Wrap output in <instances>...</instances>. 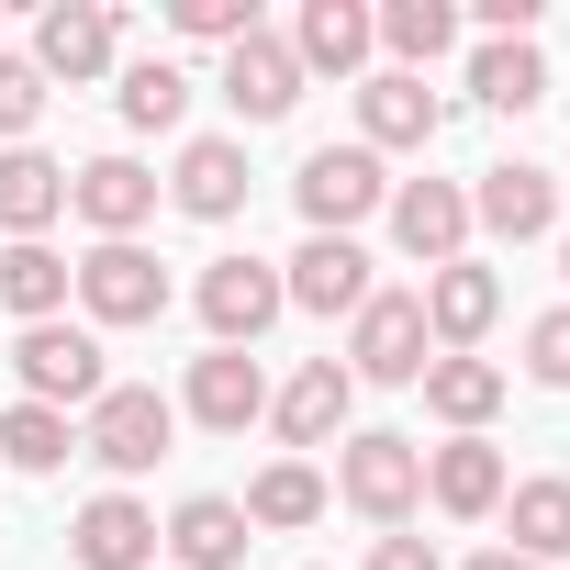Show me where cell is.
Segmentation results:
<instances>
[{"label": "cell", "instance_id": "cell-26", "mask_svg": "<svg viewBox=\"0 0 570 570\" xmlns=\"http://www.w3.org/2000/svg\"><path fill=\"white\" fill-rule=\"evenodd\" d=\"M503 525H514V537H503L514 559H537V570L570 559V481H514V492H503Z\"/></svg>", "mask_w": 570, "mask_h": 570}, {"label": "cell", "instance_id": "cell-4", "mask_svg": "<svg viewBox=\"0 0 570 570\" xmlns=\"http://www.w3.org/2000/svg\"><path fill=\"white\" fill-rule=\"evenodd\" d=\"M436 336H425V303L414 292H370L358 303V336H347V381H425Z\"/></svg>", "mask_w": 570, "mask_h": 570}, {"label": "cell", "instance_id": "cell-8", "mask_svg": "<svg viewBox=\"0 0 570 570\" xmlns=\"http://www.w3.org/2000/svg\"><path fill=\"white\" fill-rule=\"evenodd\" d=\"M79 303H90V325H157L168 314V268L146 246H90L79 257Z\"/></svg>", "mask_w": 570, "mask_h": 570}, {"label": "cell", "instance_id": "cell-9", "mask_svg": "<svg viewBox=\"0 0 570 570\" xmlns=\"http://www.w3.org/2000/svg\"><path fill=\"white\" fill-rule=\"evenodd\" d=\"M68 213H79L101 246H135V224L157 213V168H135V157H90V168H68Z\"/></svg>", "mask_w": 570, "mask_h": 570}, {"label": "cell", "instance_id": "cell-32", "mask_svg": "<svg viewBox=\"0 0 570 570\" xmlns=\"http://www.w3.org/2000/svg\"><path fill=\"white\" fill-rule=\"evenodd\" d=\"M35 112H46L35 57H0V146H23V135H35Z\"/></svg>", "mask_w": 570, "mask_h": 570}, {"label": "cell", "instance_id": "cell-30", "mask_svg": "<svg viewBox=\"0 0 570 570\" xmlns=\"http://www.w3.org/2000/svg\"><path fill=\"white\" fill-rule=\"evenodd\" d=\"M112 101H124V124H135V135H168V124H179V112H190V79H179V68H168V57H135V68H124V90H112Z\"/></svg>", "mask_w": 570, "mask_h": 570}, {"label": "cell", "instance_id": "cell-33", "mask_svg": "<svg viewBox=\"0 0 570 570\" xmlns=\"http://www.w3.org/2000/svg\"><path fill=\"white\" fill-rule=\"evenodd\" d=\"M525 381H548V392H570V303L525 325Z\"/></svg>", "mask_w": 570, "mask_h": 570}, {"label": "cell", "instance_id": "cell-22", "mask_svg": "<svg viewBox=\"0 0 570 570\" xmlns=\"http://www.w3.org/2000/svg\"><path fill=\"white\" fill-rule=\"evenodd\" d=\"M168 548H179V570H235V559L257 548V525H246V503H224V492H190V503L168 514Z\"/></svg>", "mask_w": 570, "mask_h": 570}, {"label": "cell", "instance_id": "cell-27", "mask_svg": "<svg viewBox=\"0 0 570 570\" xmlns=\"http://www.w3.org/2000/svg\"><path fill=\"white\" fill-rule=\"evenodd\" d=\"M370 35L392 46V68H403V79H425V68L459 46V12H448V0H392V12H370Z\"/></svg>", "mask_w": 570, "mask_h": 570}, {"label": "cell", "instance_id": "cell-37", "mask_svg": "<svg viewBox=\"0 0 570 570\" xmlns=\"http://www.w3.org/2000/svg\"><path fill=\"white\" fill-rule=\"evenodd\" d=\"M559 279H570V235H559Z\"/></svg>", "mask_w": 570, "mask_h": 570}, {"label": "cell", "instance_id": "cell-18", "mask_svg": "<svg viewBox=\"0 0 570 570\" xmlns=\"http://www.w3.org/2000/svg\"><path fill=\"white\" fill-rule=\"evenodd\" d=\"M279 46L303 57V79H314V68H325V79H358L381 35H370V12H358V0H303V23L279 35Z\"/></svg>", "mask_w": 570, "mask_h": 570}, {"label": "cell", "instance_id": "cell-19", "mask_svg": "<svg viewBox=\"0 0 570 570\" xmlns=\"http://www.w3.org/2000/svg\"><path fill=\"white\" fill-rule=\"evenodd\" d=\"M168 202H179L190 224H224V213L246 202V146H235V135H190V146H179V179H168Z\"/></svg>", "mask_w": 570, "mask_h": 570}, {"label": "cell", "instance_id": "cell-28", "mask_svg": "<svg viewBox=\"0 0 570 570\" xmlns=\"http://www.w3.org/2000/svg\"><path fill=\"white\" fill-rule=\"evenodd\" d=\"M470 90H481L492 112H537V101H548V57L503 35V46H481V57H470Z\"/></svg>", "mask_w": 570, "mask_h": 570}, {"label": "cell", "instance_id": "cell-15", "mask_svg": "<svg viewBox=\"0 0 570 570\" xmlns=\"http://www.w3.org/2000/svg\"><path fill=\"white\" fill-rule=\"evenodd\" d=\"M381 213H392L403 257H425V268H448V257L470 246V190H448V179H403Z\"/></svg>", "mask_w": 570, "mask_h": 570}, {"label": "cell", "instance_id": "cell-14", "mask_svg": "<svg viewBox=\"0 0 570 570\" xmlns=\"http://www.w3.org/2000/svg\"><path fill=\"white\" fill-rule=\"evenodd\" d=\"M279 303H303V314H358V303H370L358 235H303V257L279 268Z\"/></svg>", "mask_w": 570, "mask_h": 570}, {"label": "cell", "instance_id": "cell-20", "mask_svg": "<svg viewBox=\"0 0 570 570\" xmlns=\"http://www.w3.org/2000/svg\"><path fill=\"white\" fill-rule=\"evenodd\" d=\"M503 459L481 448V436H448V448H425V503L436 514H503Z\"/></svg>", "mask_w": 570, "mask_h": 570}, {"label": "cell", "instance_id": "cell-3", "mask_svg": "<svg viewBox=\"0 0 570 570\" xmlns=\"http://www.w3.org/2000/svg\"><path fill=\"white\" fill-rule=\"evenodd\" d=\"M292 202H303V224H314V235H347V224H370V213L392 202V179H381V157H370V146H314V157H303V179H292Z\"/></svg>", "mask_w": 570, "mask_h": 570}, {"label": "cell", "instance_id": "cell-5", "mask_svg": "<svg viewBox=\"0 0 570 570\" xmlns=\"http://www.w3.org/2000/svg\"><path fill=\"white\" fill-rule=\"evenodd\" d=\"M336 492H347L370 525H403V514L425 503V448H414V436H347Z\"/></svg>", "mask_w": 570, "mask_h": 570}, {"label": "cell", "instance_id": "cell-24", "mask_svg": "<svg viewBox=\"0 0 570 570\" xmlns=\"http://www.w3.org/2000/svg\"><path fill=\"white\" fill-rule=\"evenodd\" d=\"M425 414L459 425V436H481V425L503 414V370H492V358H425Z\"/></svg>", "mask_w": 570, "mask_h": 570}, {"label": "cell", "instance_id": "cell-16", "mask_svg": "<svg viewBox=\"0 0 570 570\" xmlns=\"http://www.w3.org/2000/svg\"><path fill=\"white\" fill-rule=\"evenodd\" d=\"M268 414V370L246 358V347H213V358H190V425H213V436H246Z\"/></svg>", "mask_w": 570, "mask_h": 570}, {"label": "cell", "instance_id": "cell-7", "mask_svg": "<svg viewBox=\"0 0 570 570\" xmlns=\"http://www.w3.org/2000/svg\"><path fill=\"white\" fill-rule=\"evenodd\" d=\"M425 336H436V358H470L481 336H492V314H503V279L481 268V257H448V268H425Z\"/></svg>", "mask_w": 570, "mask_h": 570}, {"label": "cell", "instance_id": "cell-29", "mask_svg": "<svg viewBox=\"0 0 570 570\" xmlns=\"http://www.w3.org/2000/svg\"><path fill=\"white\" fill-rule=\"evenodd\" d=\"M325 514V481L303 470V459H268L257 481H246V525H314Z\"/></svg>", "mask_w": 570, "mask_h": 570}, {"label": "cell", "instance_id": "cell-12", "mask_svg": "<svg viewBox=\"0 0 570 570\" xmlns=\"http://www.w3.org/2000/svg\"><path fill=\"white\" fill-rule=\"evenodd\" d=\"M224 101H235L246 124H279V112L303 101V57L279 46L268 23H257V35H235V46H224Z\"/></svg>", "mask_w": 570, "mask_h": 570}, {"label": "cell", "instance_id": "cell-17", "mask_svg": "<svg viewBox=\"0 0 570 570\" xmlns=\"http://www.w3.org/2000/svg\"><path fill=\"white\" fill-rule=\"evenodd\" d=\"M57 213H68V168L35 157V146H0V235H12V246H46Z\"/></svg>", "mask_w": 570, "mask_h": 570}, {"label": "cell", "instance_id": "cell-13", "mask_svg": "<svg viewBox=\"0 0 570 570\" xmlns=\"http://www.w3.org/2000/svg\"><path fill=\"white\" fill-rule=\"evenodd\" d=\"M112 46H124V23L101 12V0H57V12L35 23V79H68L79 90V79L112 68Z\"/></svg>", "mask_w": 570, "mask_h": 570}, {"label": "cell", "instance_id": "cell-36", "mask_svg": "<svg viewBox=\"0 0 570 570\" xmlns=\"http://www.w3.org/2000/svg\"><path fill=\"white\" fill-rule=\"evenodd\" d=\"M470 570H537V559H514V548H481V559H470Z\"/></svg>", "mask_w": 570, "mask_h": 570}, {"label": "cell", "instance_id": "cell-34", "mask_svg": "<svg viewBox=\"0 0 570 570\" xmlns=\"http://www.w3.org/2000/svg\"><path fill=\"white\" fill-rule=\"evenodd\" d=\"M168 23H179V35H202V46H235V35H257V12H246V0H168Z\"/></svg>", "mask_w": 570, "mask_h": 570}, {"label": "cell", "instance_id": "cell-6", "mask_svg": "<svg viewBox=\"0 0 570 570\" xmlns=\"http://www.w3.org/2000/svg\"><path fill=\"white\" fill-rule=\"evenodd\" d=\"M279 314H292V303H279V268H268V257H213V268H202V325H213V347H257Z\"/></svg>", "mask_w": 570, "mask_h": 570}, {"label": "cell", "instance_id": "cell-31", "mask_svg": "<svg viewBox=\"0 0 570 570\" xmlns=\"http://www.w3.org/2000/svg\"><path fill=\"white\" fill-rule=\"evenodd\" d=\"M68 414H46V403H12V414H0V459H12V470H68Z\"/></svg>", "mask_w": 570, "mask_h": 570}, {"label": "cell", "instance_id": "cell-2", "mask_svg": "<svg viewBox=\"0 0 570 570\" xmlns=\"http://www.w3.org/2000/svg\"><path fill=\"white\" fill-rule=\"evenodd\" d=\"M12 370H23V403H46V414H90L101 392H112V370H101V336L90 325H23V347H12Z\"/></svg>", "mask_w": 570, "mask_h": 570}, {"label": "cell", "instance_id": "cell-11", "mask_svg": "<svg viewBox=\"0 0 570 570\" xmlns=\"http://www.w3.org/2000/svg\"><path fill=\"white\" fill-rule=\"evenodd\" d=\"M68 559L79 570H157V514L135 492H90L79 525H68Z\"/></svg>", "mask_w": 570, "mask_h": 570}, {"label": "cell", "instance_id": "cell-25", "mask_svg": "<svg viewBox=\"0 0 570 570\" xmlns=\"http://www.w3.org/2000/svg\"><path fill=\"white\" fill-rule=\"evenodd\" d=\"M79 292V268L57 246H0V314H23V325H57V303Z\"/></svg>", "mask_w": 570, "mask_h": 570}, {"label": "cell", "instance_id": "cell-1", "mask_svg": "<svg viewBox=\"0 0 570 570\" xmlns=\"http://www.w3.org/2000/svg\"><path fill=\"white\" fill-rule=\"evenodd\" d=\"M168 436H179V403H168V392H146V381H112V392L90 403V425H79V448H90L112 481L157 470V459H168Z\"/></svg>", "mask_w": 570, "mask_h": 570}, {"label": "cell", "instance_id": "cell-10", "mask_svg": "<svg viewBox=\"0 0 570 570\" xmlns=\"http://www.w3.org/2000/svg\"><path fill=\"white\" fill-rule=\"evenodd\" d=\"M470 224H481V235H503V246H537V235L559 224V179H548V168H525V157H503V168H481Z\"/></svg>", "mask_w": 570, "mask_h": 570}, {"label": "cell", "instance_id": "cell-35", "mask_svg": "<svg viewBox=\"0 0 570 570\" xmlns=\"http://www.w3.org/2000/svg\"><path fill=\"white\" fill-rule=\"evenodd\" d=\"M370 570H448V559H436L425 537H381V548H370Z\"/></svg>", "mask_w": 570, "mask_h": 570}, {"label": "cell", "instance_id": "cell-23", "mask_svg": "<svg viewBox=\"0 0 570 570\" xmlns=\"http://www.w3.org/2000/svg\"><path fill=\"white\" fill-rule=\"evenodd\" d=\"M347 403H358V381H347L336 358H314L268 414H279V436H292V448H336V436H347Z\"/></svg>", "mask_w": 570, "mask_h": 570}, {"label": "cell", "instance_id": "cell-21", "mask_svg": "<svg viewBox=\"0 0 570 570\" xmlns=\"http://www.w3.org/2000/svg\"><path fill=\"white\" fill-rule=\"evenodd\" d=\"M436 135V90L425 79H403V68H381V79H358V146L381 157V146H425Z\"/></svg>", "mask_w": 570, "mask_h": 570}]
</instances>
